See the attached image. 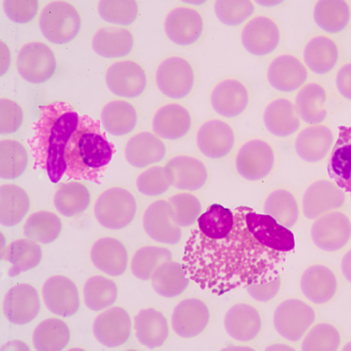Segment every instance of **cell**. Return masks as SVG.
Instances as JSON below:
<instances>
[{
	"label": "cell",
	"mask_w": 351,
	"mask_h": 351,
	"mask_svg": "<svg viewBox=\"0 0 351 351\" xmlns=\"http://www.w3.org/2000/svg\"><path fill=\"white\" fill-rule=\"evenodd\" d=\"M70 341V327L60 319L43 320L33 334V345L38 351L63 350Z\"/></svg>",
	"instance_id": "44"
},
{
	"label": "cell",
	"mask_w": 351,
	"mask_h": 351,
	"mask_svg": "<svg viewBox=\"0 0 351 351\" xmlns=\"http://www.w3.org/2000/svg\"><path fill=\"white\" fill-rule=\"evenodd\" d=\"M210 104L213 110L223 119H238L250 108V87L245 82L235 77L222 79L213 87Z\"/></svg>",
	"instance_id": "13"
},
{
	"label": "cell",
	"mask_w": 351,
	"mask_h": 351,
	"mask_svg": "<svg viewBox=\"0 0 351 351\" xmlns=\"http://www.w3.org/2000/svg\"><path fill=\"white\" fill-rule=\"evenodd\" d=\"M101 121L105 130L112 135H128L137 127L138 112L130 102L115 99L104 105Z\"/></svg>",
	"instance_id": "40"
},
{
	"label": "cell",
	"mask_w": 351,
	"mask_h": 351,
	"mask_svg": "<svg viewBox=\"0 0 351 351\" xmlns=\"http://www.w3.org/2000/svg\"><path fill=\"white\" fill-rule=\"evenodd\" d=\"M11 343L14 346H12H12L6 345L7 348H4V350H29V348H28L27 345L24 344V343L20 342V341H12Z\"/></svg>",
	"instance_id": "61"
},
{
	"label": "cell",
	"mask_w": 351,
	"mask_h": 351,
	"mask_svg": "<svg viewBox=\"0 0 351 351\" xmlns=\"http://www.w3.org/2000/svg\"><path fill=\"white\" fill-rule=\"evenodd\" d=\"M340 46L332 36L316 34L304 43L303 60L307 70L319 76L328 75L340 62Z\"/></svg>",
	"instance_id": "24"
},
{
	"label": "cell",
	"mask_w": 351,
	"mask_h": 351,
	"mask_svg": "<svg viewBox=\"0 0 351 351\" xmlns=\"http://www.w3.org/2000/svg\"><path fill=\"white\" fill-rule=\"evenodd\" d=\"M266 350H294V348L289 347L288 345L276 344L271 345L266 348Z\"/></svg>",
	"instance_id": "62"
},
{
	"label": "cell",
	"mask_w": 351,
	"mask_h": 351,
	"mask_svg": "<svg viewBox=\"0 0 351 351\" xmlns=\"http://www.w3.org/2000/svg\"><path fill=\"white\" fill-rule=\"evenodd\" d=\"M132 322L129 312L115 306L105 310L95 319L93 334L96 339L107 348H119L130 340Z\"/></svg>",
	"instance_id": "25"
},
{
	"label": "cell",
	"mask_w": 351,
	"mask_h": 351,
	"mask_svg": "<svg viewBox=\"0 0 351 351\" xmlns=\"http://www.w3.org/2000/svg\"><path fill=\"white\" fill-rule=\"evenodd\" d=\"M237 132L229 122L221 119L207 120L199 128L196 143L204 157L222 160L229 157L237 145Z\"/></svg>",
	"instance_id": "15"
},
{
	"label": "cell",
	"mask_w": 351,
	"mask_h": 351,
	"mask_svg": "<svg viewBox=\"0 0 351 351\" xmlns=\"http://www.w3.org/2000/svg\"><path fill=\"white\" fill-rule=\"evenodd\" d=\"M114 152V145L102 132L101 123L88 115H83L66 145L64 156L65 174L74 180L101 183L99 179L111 162Z\"/></svg>",
	"instance_id": "3"
},
{
	"label": "cell",
	"mask_w": 351,
	"mask_h": 351,
	"mask_svg": "<svg viewBox=\"0 0 351 351\" xmlns=\"http://www.w3.org/2000/svg\"><path fill=\"white\" fill-rule=\"evenodd\" d=\"M283 285L282 275L268 283L252 284L245 288L247 293L258 303H269L278 296Z\"/></svg>",
	"instance_id": "57"
},
{
	"label": "cell",
	"mask_w": 351,
	"mask_h": 351,
	"mask_svg": "<svg viewBox=\"0 0 351 351\" xmlns=\"http://www.w3.org/2000/svg\"><path fill=\"white\" fill-rule=\"evenodd\" d=\"M62 230V221L58 215L49 211H38L28 217L24 226V234L28 239L49 245L60 238Z\"/></svg>",
	"instance_id": "45"
},
{
	"label": "cell",
	"mask_w": 351,
	"mask_h": 351,
	"mask_svg": "<svg viewBox=\"0 0 351 351\" xmlns=\"http://www.w3.org/2000/svg\"><path fill=\"white\" fill-rule=\"evenodd\" d=\"M198 229L204 237L221 239L232 232L234 213L221 204H212L198 219Z\"/></svg>",
	"instance_id": "49"
},
{
	"label": "cell",
	"mask_w": 351,
	"mask_h": 351,
	"mask_svg": "<svg viewBox=\"0 0 351 351\" xmlns=\"http://www.w3.org/2000/svg\"><path fill=\"white\" fill-rule=\"evenodd\" d=\"M273 319L276 332L284 339L297 343L313 326L317 313L314 307L304 300L289 298L276 306Z\"/></svg>",
	"instance_id": "7"
},
{
	"label": "cell",
	"mask_w": 351,
	"mask_h": 351,
	"mask_svg": "<svg viewBox=\"0 0 351 351\" xmlns=\"http://www.w3.org/2000/svg\"><path fill=\"white\" fill-rule=\"evenodd\" d=\"M214 10L220 23L226 27H237L255 16L256 6L250 0H219L215 2Z\"/></svg>",
	"instance_id": "51"
},
{
	"label": "cell",
	"mask_w": 351,
	"mask_h": 351,
	"mask_svg": "<svg viewBox=\"0 0 351 351\" xmlns=\"http://www.w3.org/2000/svg\"><path fill=\"white\" fill-rule=\"evenodd\" d=\"M134 45V36L128 28L121 27L99 28L92 38L94 52L109 60L129 56Z\"/></svg>",
	"instance_id": "35"
},
{
	"label": "cell",
	"mask_w": 351,
	"mask_h": 351,
	"mask_svg": "<svg viewBox=\"0 0 351 351\" xmlns=\"http://www.w3.org/2000/svg\"><path fill=\"white\" fill-rule=\"evenodd\" d=\"M173 217L179 226L188 228L198 221L202 211L201 199L191 192H180L169 199Z\"/></svg>",
	"instance_id": "53"
},
{
	"label": "cell",
	"mask_w": 351,
	"mask_h": 351,
	"mask_svg": "<svg viewBox=\"0 0 351 351\" xmlns=\"http://www.w3.org/2000/svg\"><path fill=\"white\" fill-rule=\"evenodd\" d=\"M0 45H1V58H0V61H1V76H3L9 71L12 58L9 48L5 45L4 42L0 43Z\"/></svg>",
	"instance_id": "59"
},
{
	"label": "cell",
	"mask_w": 351,
	"mask_h": 351,
	"mask_svg": "<svg viewBox=\"0 0 351 351\" xmlns=\"http://www.w3.org/2000/svg\"><path fill=\"white\" fill-rule=\"evenodd\" d=\"M341 271L346 280L351 284V250L347 251L341 261Z\"/></svg>",
	"instance_id": "60"
},
{
	"label": "cell",
	"mask_w": 351,
	"mask_h": 351,
	"mask_svg": "<svg viewBox=\"0 0 351 351\" xmlns=\"http://www.w3.org/2000/svg\"><path fill=\"white\" fill-rule=\"evenodd\" d=\"M137 209V201L132 192L114 186L99 195L95 204L94 213L102 227L122 230L132 224Z\"/></svg>",
	"instance_id": "6"
},
{
	"label": "cell",
	"mask_w": 351,
	"mask_h": 351,
	"mask_svg": "<svg viewBox=\"0 0 351 351\" xmlns=\"http://www.w3.org/2000/svg\"><path fill=\"white\" fill-rule=\"evenodd\" d=\"M302 206L291 189L280 186L271 189L263 202V212L275 219L282 226L292 229L301 217Z\"/></svg>",
	"instance_id": "36"
},
{
	"label": "cell",
	"mask_w": 351,
	"mask_h": 351,
	"mask_svg": "<svg viewBox=\"0 0 351 351\" xmlns=\"http://www.w3.org/2000/svg\"><path fill=\"white\" fill-rule=\"evenodd\" d=\"M206 23L201 12L195 8L178 6L168 12L164 30L169 40L179 46H191L201 40Z\"/></svg>",
	"instance_id": "16"
},
{
	"label": "cell",
	"mask_w": 351,
	"mask_h": 351,
	"mask_svg": "<svg viewBox=\"0 0 351 351\" xmlns=\"http://www.w3.org/2000/svg\"><path fill=\"white\" fill-rule=\"evenodd\" d=\"M347 195L332 179L319 178L307 186L302 198V211L309 220L344 208Z\"/></svg>",
	"instance_id": "12"
},
{
	"label": "cell",
	"mask_w": 351,
	"mask_h": 351,
	"mask_svg": "<svg viewBox=\"0 0 351 351\" xmlns=\"http://www.w3.org/2000/svg\"><path fill=\"white\" fill-rule=\"evenodd\" d=\"M276 153L273 145L263 138L245 141L235 156L234 166L238 176L245 180H265L275 171Z\"/></svg>",
	"instance_id": "5"
},
{
	"label": "cell",
	"mask_w": 351,
	"mask_h": 351,
	"mask_svg": "<svg viewBox=\"0 0 351 351\" xmlns=\"http://www.w3.org/2000/svg\"><path fill=\"white\" fill-rule=\"evenodd\" d=\"M2 260L9 261L11 278L21 273L37 268L43 260V250L38 243L32 239H18L10 243L6 250L2 251Z\"/></svg>",
	"instance_id": "41"
},
{
	"label": "cell",
	"mask_w": 351,
	"mask_h": 351,
	"mask_svg": "<svg viewBox=\"0 0 351 351\" xmlns=\"http://www.w3.org/2000/svg\"><path fill=\"white\" fill-rule=\"evenodd\" d=\"M5 14L17 24H28L37 16L40 2L36 0H5Z\"/></svg>",
	"instance_id": "56"
},
{
	"label": "cell",
	"mask_w": 351,
	"mask_h": 351,
	"mask_svg": "<svg viewBox=\"0 0 351 351\" xmlns=\"http://www.w3.org/2000/svg\"><path fill=\"white\" fill-rule=\"evenodd\" d=\"M90 204V191L79 182L61 184L53 197L56 209L66 217L79 216L88 209Z\"/></svg>",
	"instance_id": "43"
},
{
	"label": "cell",
	"mask_w": 351,
	"mask_h": 351,
	"mask_svg": "<svg viewBox=\"0 0 351 351\" xmlns=\"http://www.w3.org/2000/svg\"><path fill=\"white\" fill-rule=\"evenodd\" d=\"M300 288L309 303L325 306L337 298L339 280L337 273L330 266L314 263L302 273Z\"/></svg>",
	"instance_id": "17"
},
{
	"label": "cell",
	"mask_w": 351,
	"mask_h": 351,
	"mask_svg": "<svg viewBox=\"0 0 351 351\" xmlns=\"http://www.w3.org/2000/svg\"><path fill=\"white\" fill-rule=\"evenodd\" d=\"M17 71L24 80L40 84L50 81L58 70V60L52 49L45 43L30 42L20 49Z\"/></svg>",
	"instance_id": "10"
},
{
	"label": "cell",
	"mask_w": 351,
	"mask_h": 351,
	"mask_svg": "<svg viewBox=\"0 0 351 351\" xmlns=\"http://www.w3.org/2000/svg\"><path fill=\"white\" fill-rule=\"evenodd\" d=\"M167 154L162 139L155 133L142 132L132 136L125 147V157L133 167L145 169L161 162Z\"/></svg>",
	"instance_id": "32"
},
{
	"label": "cell",
	"mask_w": 351,
	"mask_h": 351,
	"mask_svg": "<svg viewBox=\"0 0 351 351\" xmlns=\"http://www.w3.org/2000/svg\"><path fill=\"white\" fill-rule=\"evenodd\" d=\"M165 168L171 186L179 191H198L209 181V171L206 163L193 156H176L168 161Z\"/></svg>",
	"instance_id": "26"
},
{
	"label": "cell",
	"mask_w": 351,
	"mask_h": 351,
	"mask_svg": "<svg viewBox=\"0 0 351 351\" xmlns=\"http://www.w3.org/2000/svg\"><path fill=\"white\" fill-rule=\"evenodd\" d=\"M211 312L206 302L198 298L184 299L176 306L171 316L174 332L184 339L204 334L209 326Z\"/></svg>",
	"instance_id": "23"
},
{
	"label": "cell",
	"mask_w": 351,
	"mask_h": 351,
	"mask_svg": "<svg viewBox=\"0 0 351 351\" xmlns=\"http://www.w3.org/2000/svg\"><path fill=\"white\" fill-rule=\"evenodd\" d=\"M136 184L141 193L149 197L165 194L171 186L167 170L161 166L146 169L138 176Z\"/></svg>",
	"instance_id": "54"
},
{
	"label": "cell",
	"mask_w": 351,
	"mask_h": 351,
	"mask_svg": "<svg viewBox=\"0 0 351 351\" xmlns=\"http://www.w3.org/2000/svg\"><path fill=\"white\" fill-rule=\"evenodd\" d=\"M91 261L99 271L111 276L124 275L129 266V252L124 243L112 237L97 240L91 248Z\"/></svg>",
	"instance_id": "33"
},
{
	"label": "cell",
	"mask_w": 351,
	"mask_h": 351,
	"mask_svg": "<svg viewBox=\"0 0 351 351\" xmlns=\"http://www.w3.org/2000/svg\"><path fill=\"white\" fill-rule=\"evenodd\" d=\"M315 247L326 253L344 250L351 241V219L346 213H328L315 219L310 230Z\"/></svg>",
	"instance_id": "11"
},
{
	"label": "cell",
	"mask_w": 351,
	"mask_h": 351,
	"mask_svg": "<svg viewBox=\"0 0 351 351\" xmlns=\"http://www.w3.org/2000/svg\"><path fill=\"white\" fill-rule=\"evenodd\" d=\"M192 125L191 111L178 102L164 104L155 112L152 121L154 133L168 141L183 139L191 132Z\"/></svg>",
	"instance_id": "30"
},
{
	"label": "cell",
	"mask_w": 351,
	"mask_h": 351,
	"mask_svg": "<svg viewBox=\"0 0 351 351\" xmlns=\"http://www.w3.org/2000/svg\"><path fill=\"white\" fill-rule=\"evenodd\" d=\"M80 121V115L66 101L40 107V117L32 125L34 135L28 140L35 168L47 171L49 179L58 183L66 173L64 160L66 145Z\"/></svg>",
	"instance_id": "2"
},
{
	"label": "cell",
	"mask_w": 351,
	"mask_h": 351,
	"mask_svg": "<svg viewBox=\"0 0 351 351\" xmlns=\"http://www.w3.org/2000/svg\"><path fill=\"white\" fill-rule=\"evenodd\" d=\"M315 25L327 35H337L351 24V6L344 0H320L313 8Z\"/></svg>",
	"instance_id": "37"
},
{
	"label": "cell",
	"mask_w": 351,
	"mask_h": 351,
	"mask_svg": "<svg viewBox=\"0 0 351 351\" xmlns=\"http://www.w3.org/2000/svg\"><path fill=\"white\" fill-rule=\"evenodd\" d=\"M170 261H173V253L169 248L147 245L136 251L130 267L135 278L148 281L160 266Z\"/></svg>",
	"instance_id": "48"
},
{
	"label": "cell",
	"mask_w": 351,
	"mask_h": 351,
	"mask_svg": "<svg viewBox=\"0 0 351 351\" xmlns=\"http://www.w3.org/2000/svg\"><path fill=\"white\" fill-rule=\"evenodd\" d=\"M330 179L351 196V125L339 128L327 166Z\"/></svg>",
	"instance_id": "34"
},
{
	"label": "cell",
	"mask_w": 351,
	"mask_h": 351,
	"mask_svg": "<svg viewBox=\"0 0 351 351\" xmlns=\"http://www.w3.org/2000/svg\"><path fill=\"white\" fill-rule=\"evenodd\" d=\"M156 83L164 96L183 99L193 91L196 73L191 61L180 56L164 58L156 71Z\"/></svg>",
	"instance_id": "8"
},
{
	"label": "cell",
	"mask_w": 351,
	"mask_h": 351,
	"mask_svg": "<svg viewBox=\"0 0 351 351\" xmlns=\"http://www.w3.org/2000/svg\"><path fill=\"white\" fill-rule=\"evenodd\" d=\"M247 206L233 210L234 225L221 239L192 230L184 245L186 275L204 291L221 296L252 284L268 283L282 275L287 254L263 245L245 220Z\"/></svg>",
	"instance_id": "1"
},
{
	"label": "cell",
	"mask_w": 351,
	"mask_h": 351,
	"mask_svg": "<svg viewBox=\"0 0 351 351\" xmlns=\"http://www.w3.org/2000/svg\"><path fill=\"white\" fill-rule=\"evenodd\" d=\"M136 337L146 348L162 347L170 335L167 317L155 308L141 310L134 319Z\"/></svg>",
	"instance_id": "38"
},
{
	"label": "cell",
	"mask_w": 351,
	"mask_h": 351,
	"mask_svg": "<svg viewBox=\"0 0 351 351\" xmlns=\"http://www.w3.org/2000/svg\"><path fill=\"white\" fill-rule=\"evenodd\" d=\"M224 328L233 340L241 343L252 342L263 332V316L253 304L237 303L230 306L225 314Z\"/></svg>",
	"instance_id": "28"
},
{
	"label": "cell",
	"mask_w": 351,
	"mask_h": 351,
	"mask_svg": "<svg viewBox=\"0 0 351 351\" xmlns=\"http://www.w3.org/2000/svg\"><path fill=\"white\" fill-rule=\"evenodd\" d=\"M97 10L105 22L122 27L132 25L139 16V5L133 0H102Z\"/></svg>",
	"instance_id": "52"
},
{
	"label": "cell",
	"mask_w": 351,
	"mask_h": 351,
	"mask_svg": "<svg viewBox=\"0 0 351 351\" xmlns=\"http://www.w3.org/2000/svg\"><path fill=\"white\" fill-rule=\"evenodd\" d=\"M152 286L158 295L176 298L188 289L191 278L186 275L183 263L170 261L163 263L152 276Z\"/></svg>",
	"instance_id": "42"
},
{
	"label": "cell",
	"mask_w": 351,
	"mask_h": 351,
	"mask_svg": "<svg viewBox=\"0 0 351 351\" xmlns=\"http://www.w3.org/2000/svg\"><path fill=\"white\" fill-rule=\"evenodd\" d=\"M43 298L49 311L62 317L74 316L81 299L76 284L65 276H51L43 287Z\"/></svg>",
	"instance_id": "22"
},
{
	"label": "cell",
	"mask_w": 351,
	"mask_h": 351,
	"mask_svg": "<svg viewBox=\"0 0 351 351\" xmlns=\"http://www.w3.org/2000/svg\"><path fill=\"white\" fill-rule=\"evenodd\" d=\"M24 111L16 101L1 99L0 101V132L2 135L14 134L22 127Z\"/></svg>",
	"instance_id": "55"
},
{
	"label": "cell",
	"mask_w": 351,
	"mask_h": 351,
	"mask_svg": "<svg viewBox=\"0 0 351 351\" xmlns=\"http://www.w3.org/2000/svg\"><path fill=\"white\" fill-rule=\"evenodd\" d=\"M32 207L29 195L14 184H2L0 189V222L4 227L17 226Z\"/></svg>",
	"instance_id": "39"
},
{
	"label": "cell",
	"mask_w": 351,
	"mask_h": 351,
	"mask_svg": "<svg viewBox=\"0 0 351 351\" xmlns=\"http://www.w3.org/2000/svg\"><path fill=\"white\" fill-rule=\"evenodd\" d=\"M309 71L303 60L291 53H282L269 62L266 79L269 86L283 94L299 91L307 83Z\"/></svg>",
	"instance_id": "14"
},
{
	"label": "cell",
	"mask_w": 351,
	"mask_h": 351,
	"mask_svg": "<svg viewBox=\"0 0 351 351\" xmlns=\"http://www.w3.org/2000/svg\"><path fill=\"white\" fill-rule=\"evenodd\" d=\"M38 25L49 42L66 45L75 40L83 23L80 12L70 2L52 1L42 10Z\"/></svg>",
	"instance_id": "4"
},
{
	"label": "cell",
	"mask_w": 351,
	"mask_h": 351,
	"mask_svg": "<svg viewBox=\"0 0 351 351\" xmlns=\"http://www.w3.org/2000/svg\"><path fill=\"white\" fill-rule=\"evenodd\" d=\"M245 220L250 232L265 247L284 254H289L295 248L293 232L268 215L258 214L247 206Z\"/></svg>",
	"instance_id": "18"
},
{
	"label": "cell",
	"mask_w": 351,
	"mask_h": 351,
	"mask_svg": "<svg viewBox=\"0 0 351 351\" xmlns=\"http://www.w3.org/2000/svg\"><path fill=\"white\" fill-rule=\"evenodd\" d=\"M105 82L115 96L135 99L142 96L147 86V76L142 66L132 60L117 61L107 70Z\"/></svg>",
	"instance_id": "20"
},
{
	"label": "cell",
	"mask_w": 351,
	"mask_h": 351,
	"mask_svg": "<svg viewBox=\"0 0 351 351\" xmlns=\"http://www.w3.org/2000/svg\"><path fill=\"white\" fill-rule=\"evenodd\" d=\"M335 88L341 97L351 102V61H348L338 69L335 79Z\"/></svg>",
	"instance_id": "58"
},
{
	"label": "cell",
	"mask_w": 351,
	"mask_h": 351,
	"mask_svg": "<svg viewBox=\"0 0 351 351\" xmlns=\"http://www.w3.org/2000/svg\"><path fill=\"white\" fill-rule=\"evenodd\" d=\"M328 99L326 87L319 82H307L296 92L294 104L302 122L307 125L324 124L328 117Z\"/></svg>",
	"instance_id": "31"
},
{
	"label": "cell",
	"mask_w": 351,
	"mask_h": 351,
	"mask_svg": "<svg viewBox=\"0 0 351 351\" xmlns=\"http://www.w3.org/2000/svg\"><path fill=\"white\" fill-rule=\"evenodd\" d=\"M263 123L270 134L278 138H289L301 130L302 120L294 101L287 97H278L265 105Z\"/></svg>",
	"instance_id": "27"
},
{
	"label": "cell",
	"mask_w": 351,
	"mask_h": 351,
	"mask_svg": "<svg viewBox=\"0 0 351 351\" xmlns=\"http://www.w3.org/2000/svg\"><path fill=\"white\" fill-rule=\"evenodd\" d=\"M84 298L87 308L94 312L104 311L117 302L119 287L105 276H91L84 284Z\"/></svg>",
	"instance_id": "46"
},
{
	"label": "cell",
	"mask_w": 351,
	"mask_h": 351,
	"mask_svg": "<svg viewBox=\"0 0 351 351\" xmlns=\"http://www.w3.org/2000/svg\"><path fill=\"white\" fill-rule=\"evenodd\" d=\"M5 317L11 324L24 326L37 319L40 311V300L37 289L29 284L12 287L5 296Z\"/></svg>",
	"instance_id": "29"
},
{
	"label": "cell",
	"mask_w": 351,
	"mask_h": 351,
	"mask_svg": "<svg viewBox=\"0 0 351 351\" xmlns=\"http://www.w3.org/2000/svg\"><path fill=\"white\" fill-rule=\"evenodd\" d=\"M335 142L334 130L329 125H307L297 133L294 149L300 160L317 164L330 157Z\"/></svg>",
	"instance_id": "19"
},
{
	"label": "cell",
	"mask_w": 351,
	"mask_h": 351,
	"mask_svg": "<svg viewBox=\"0 0 351 351\" xmlns=\"http://www.w3.org/2000/svg\"><path fill=\"white\" fill-rule=\"evenodd\" d=\"M143 223L148 237L156 242L178 245L183 237V230L174 219L169 201L160 199L151 204L146 209Z\"/></svg>",
	"instance_id": "21"
},
{
	"label": "cell",
	"mask_w": 351,
	"mask_h": 351,
	"mask_svg": "<svg viewBox=\"0 0 351 351\" xmlns=\"http://www.w3.org/2000/svg\"><path fill=\"white\" fill-rule=\"evenodd\" d=\"M342 344L340 330L330 322H319L313 325L303 338L302 350L335 351Z\"/></svg>",
	"instance_id": "50"
},
{
	"label": "cell",
	"mask_w": 351,
	"mask_h": 351,
	"mask_svg": "<svg viewBox=\"0 0 351 351\" xmlns=\"http://www.w3.org/2000/svg\"><path fill=\"white\" fill-rule=\"evenodd\" d=\"M241 43L250 55L265 58L276 52L283 40L280 25L267 14H258L243 25Z\"/></svg>",
	"instance_id": "9"
},
{
	"label": "cell",
	"mask_w": 351,
	"mask_h": 351,
	"mask_svg": "<svg viewBox=\"0 0 351 351\" xmlns=\"http://www.w3.org/2000/svg\"><path fill=\"white\" fill-rule=\"evenodd\" d=\"M342 350L345 351H351V341L350 342H348L347 344L343 347Z\"/></svg>",
	"instance_id": "63"
},
{
	"label": "cell",
	"mask_w": 351,
	"mask_h": 351,
	"mask_svg": "<svg viewBox=\"0 0 351 351\" xmlns=\"http://www.w3.org/2000/svg\"><path fill=\"white\" fill-rule=\"evenodd\" d=\"M28 152L16 140H2L0 143V176L6 180L21 178L28 166Z\"/></svg>",
	"instance_id": "47"
}]
</instances>
